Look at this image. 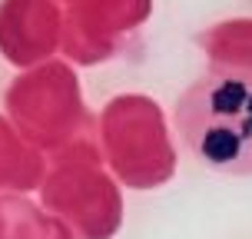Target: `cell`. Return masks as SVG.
<instances>
[{
  "mask_svg": "<svg viewBox=\"0 0 252 239\" xmlns=\"http://www.w3.org/2000/svg\"><path fill=\"white\" fill-rule=\"evenodd\" d=\"M176 130L199 166L252 176V70L213 67L176 100Z\"/></svg>",
  "mask_w": 252,
  "mask_h": 239,
  "instance_id": "obj_1",
  "label": "cell"
}]
</instances>
